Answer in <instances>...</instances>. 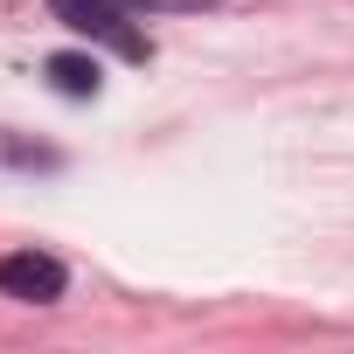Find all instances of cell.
I'll return each mask as SVG.
<instances>
[{
    "label": "cell",
    "instance_id": "1",
    "mask_svg": "<svg viewBox=\"0 0 354 354\" xmlns=\"http://www.w3.org/2000/svg\"><path fill=\"white\" fill-rule=\"evenodd\" d=\"M49 15H56L70 35L118 49L125 63H146V56H153V42L132 28V8H125V0H49Z\"/></svg>",
    "mask_w": 354,
    "mask_h": 354
},
{
    "label": "cell",
    "instance_id": "2",
    "mask_svg": "<svg viewBox=\"0 0 354 354\" xmlns=\"http://www.w3.org/2000/svg\"><path fill=\"white\" fill-rule=\"evenodd\" d=\"M63 285H70V271L49 250H8V257H0V292L21 299V306H56Z\"/></svg>",
    "mask_w": 354,
    "mask_h": 354
},
{
    "label": "cell",
    "instance_id": "3",
    "mask_svg": "<svg viewBox=\"0 0 354 354\" xmlns=\"http://www.w3.org/2000/svg\"><path fill=\"white\" fill-rule=\"evenodd\" d=\"M49 84H56L63 97H97L104 70H97L91 56H49Z\"/></svg>",
    "mask_w": 354,
    "mask_h": 354
},
{
    "label": "cell",
    "instance_id": "4",
    "mask_svg": "<svg viewBox=\"0 0 354 354\" xmlns=\"http://www.w3.org/2000/svg\"><path fill=\"white\" fill-rule=\"evenodd\" d=\"M132 15H188V8H209V0H125Z\"/></svg>",
    "mask_w": 354,
    "mask_h": 354
}]
</instances>
